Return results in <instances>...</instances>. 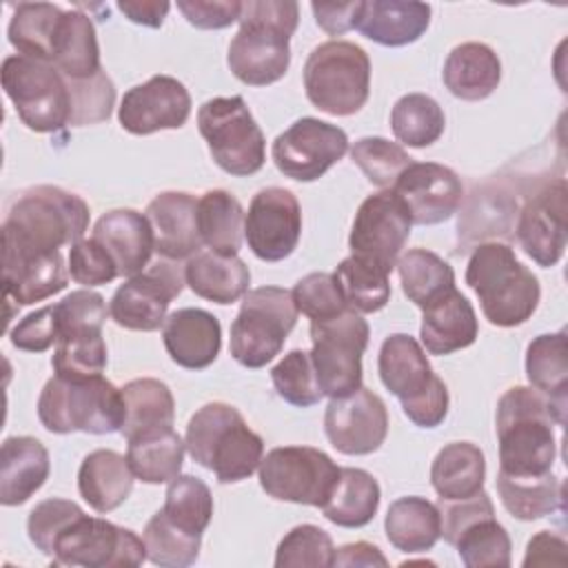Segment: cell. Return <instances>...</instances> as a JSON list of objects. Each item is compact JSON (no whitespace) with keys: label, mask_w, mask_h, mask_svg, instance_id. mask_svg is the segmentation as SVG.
Returning <instances> with one entry per match:
<instances>
[{"label":"cell","mask_w":568,"mask_h":568,"mask_svg":"<svg viewBox=\"0 0 568 568\" xmlns=\"http://www.w3.org/2000/svg\"><path fill=\"white\" fill-rule=\"evenodd\" d=\"M300 4L293 0L242 2L240 31L229 44V69L248 87H266L284 78L291 64L288 40L297 29Z\"/></svg>","instance_id":"cell-1"},{"label":"cell","mask_w":568,"mask_h":568,"mask_svg":"<svg viewBox=\"0 0 568 568\" xmlns=\"http://www.w3.org/2000/svg\"><path fill=\"white\" fill-rule=\"evenodd\" d=\"M550 399L532 386L508 388L497 404L499 475L539 477L552 473L557 453Z\"/></svg>","instance_id":"cell-2"},{"label":"cell","mask_w":568,"mask_h":568,"mask_svg":"<svg viewBox=\"0 0 568 568\" xmlns=\"http://www.w3.org/2000/svg\"><path fill=\"white\" fill-rule=\"evenodd\" d=\"M184 444L191 459L213 470L220 484L251 477L264 457L262 437L248 428L237 408L224 402H211L195 410Z\"/></svg>","instance_id":"cell-3"},{"label":"cell","mask_w":568,"mask_h":568,"mask_svg":"<svg viewBox=\"0 0 568 568\" xmlns=\"http://www.w3.org/2000/svg\"><path fill=\"white\" fill-rule=\"evenodd\" d=\"M466 284L479 297L484 317L501 328L530 320L541 297L539 280L501 242H484L473 251L466 266Z\"/></svg>","instance_id":"cell-4"},{"label":"cell","mask_w":568,"mask_h":568,"mask_svg":"<svg viewBox=\"0 0 568 568\" xmlns=\"http://www.w3.org/2000/svg\"><path fill=\"white\" fill-rule=\"evenodd\" d=\"M87 202L60 186H31L11 204L2 224V244L51 253L73 246L89 226Z\"/></svg>","instance_id":"cell-5"},{"label":"cell","mask_w":568,"mask_h":568,"mask_svg":"<svg viewBox=\"0 0 568 568\" xmlns=\"http://www.w3.org/2000/svg\"><path fill=\"white\" fill-rule=\"evenodd\" d=\"M38 419L49 433L106 435L122 428V390L102 375L67 379L53 375L38 397Z\"/></svg>","instance_id":"cell-6"},{"label":"cell","mask_w":568,"mask_h":568,"mask_svg":"<svg viewBox=\"0 0 568 568\" xmlns=\"http://www.w3.org/2000/svg\"><path fill=\"white\" fill-rule=\"evenodd\" d=\"M377 371L382 384L402 402L404 415L419 428H435L448 413V388L433 373L422 344L393 333L382 342Z\"/></svg>","instance_id":"cell-7"},{"label":"cell","mask_w":568,"mask_h":568,"mask_svg":"<svg viewBox=\"0 0 568 568\" xmlns=\"http://www.w3.org/2000/svg\"><path fill=\"white\" fill-rule=\"evenodd\" d=\"M304 89L311 104L328 115L357 113L371 91L368 53L346 40L322 42L306 58Z\"/></svg>","instance_id":"cell-8"},{"label":"cell","mask_w":568,"mask_h":568,"mask_svg":"<svg viewBox=\"0 0 568 568\" xmlns=\"http://www.w3.org/2000/svg\"><path fill=\"white\" fill-rule=\"evenodd\" d=\"M297 322L293 293L280 286H260L244 295L231 324V355L246 368H262L280 355Z\"/></svg>","instance_id":"cell-9"},{"label":"cell","mask_w":568,"mask_h":568,"mask_svg":"<svg viewBox=\"0 0 568 568\" xmlns=\"http://www.w3.org/2000/svg\"><path fill=\"white\" fill-rule=\"evenodd\" d=\"M197 129L222 171L246 178L264 166L266 140L242 95L206 100L197 111Z\"/></svg>","instance_id":"cell-10"},{"label":"cell","mask_w":568,"mask_h":568,"mask_svg":"<svg viewBox=\"0 0 568 568\" xmlns=\"http://www.w3.org/2000/svg\"><path fill=\"white\" fill-rule=\"evenodd\" d=\"M2 89L31 131L51 133L69 126V87L55 64L20 53L9 55L2 62Z\"/></svg>","instance_id":"cell-11"},{"label":"cell","mask_w":568,"mask_h":568,"mask_svg":"<svg viewBox=\"0 0 568 568\" xmlns=\"http://www.w3.org/2000/svg\"><path fill=\"white\" fill-rule=\"evenodd\" d=\"M368 335V322L351 308L331 320L311 322V359L322 395L344 397L362 386V355Z\"/></svg>","instance_id":"cell-12"},{"label":"cell","mask_w":568,"mask_h":568,"mask_svg":"<svg viewBox=\"0 0 568 568\" xmlns=\"http://www.w3.org/2000/svg\"><path fill=\"white\" fill-rule=\"evenodd\" d=\"M442 537L457 548L468 568L510 566V537L495 519L488 493L479 490L466 499H439Z\"/></svg>","instance_id":"cell-13"},{"label":"cell","mask_w":568,"mask_h":568,"mask_svg":"<svg viewBox=\"0 0 568 568\" xmlns=\"http://www.w3.org/2000/svg\"><path fill=\"white\" fill-rule=\"evenodd\" d=\"M144 559V539L129 528L115 526L100 517H89L84 510L60 530L51 550L53 566L133 568Z\"/></svg>","instance_id":"cell-14"},{"label":"cell","mask_w":568,"mask_h":568,"mask_svg":"<svg viewBox=\"0 0 568 568\" xmlns=\"http://www.w3.org/2000/svg\"><path fill=\"white\" fill-rule=\"evenodd\" d=\"M262 490L280 501L322 508L339 477V466L320 448L280 446L268 450L260 466Z\"/></svg>","instance_id":"cell-15"},{"label":"cell","mask_w":568,"mask_h":568,"mask_svg":"<svg viewBox=\"0 0 568 568\" xmlns=\"http://www.w3.org/2000/svg\"><path fill=\"white\" fill-rule=\"evenodd\" d=\"M184 284V271L173 260L160 257L113 293L109 315L129 331H158L164 326L169 304L182 293Z\"/></svg>","instance_id":"cell-16"},{"label":"cell","mask_w":568,"mask_h":568,"mask_svg":"<svg viewBox=\"0 0 568 568\" xmlns=\"http://www.w3.org/2000/svg\"><path fill=\"white\" fill-rule=\"evenodd\" d=\"M348 151L344 129L317 120L300 118L273 142L271 155L280 173L297 182L320 180Z\"/></svg>","instance_id":"cell-17"},{"label":"cell","mask_w":568,"mask_h":568,"mask_svg":"<svg viewBox=\"0 0 568 568\" xmlns=\"http://www.w3.org/2000/svg\"><path fill=\"white\" fill-rule=\"evenodd\" d=\"M410 226L413 222L402 200L390 189H384L359 204L348 246L353 255L390 273L397 266L399 253L410 235Z\"/></svg>","instance_id":"cell-18"},{"label":"cell","mask_w":568,"mask_h":568,"mask_svg":"<svg viewBox=\"0 0 568 568\" xmlns=\"http://www.w3.org/2000/svg\"><path fill=\"white\" fill-rule=\"evenodd\" d=\"M302 233V211L297 197L282 186H268L251 200L244 237L255 257L280 262L288 257Z\"/></svg>","instance_id":"cell-19"},{"label":"cell","mask_w":568,"mask_h":568,"mask_svg":"<svg viewBox=\"0 0 568 568\" xmlns=\"http://www.w3.org/2000/svg\"><path fill=\"white\" fill-rule=\"evenodd\" d=\"M328 442L344 455L375 453L388 435V410L377 393L359 386L355 393L333 397L324 413Z\"/></svg>","instance_id":"cell-20"},{"label":"cell","mask_w":568,"mask_h":568,"mask_svg":"<svg viewBox=\"0 0 568 568\" xmlns=\"http://www.w3.org/2000/svg\"><path fill=\"white\" fill-rule=\"evenodd\" d=\"M191 115L186 87L171 75H153L131 87L118 109L120 126L133 135H151L164 129H180Z\"/></svg>","instance_id":"cell-21"},{"label":"cell","mask_w":568,"mask_h":568,"mask_svg":"<svg viewBox=\"0 0 568 568\" xmlns=\"http://www.w3.org/2000/svg\"><path fill=\"white\" fill-rule=\"evenodd\" d=\"M390 191L406 206L410 222L422 226L446 222L459 209L464 195L457 173L437 162H413Z\"/></svg>","instance_id":"cell-22"},{"label":"cell","mask_w":568,"mask_h":568,"mask_svg":"<svg viewBox=\"0 0 568 568\" xmlns=\"http://www.w3.org/2000/svg\"><path fill=\"white\" fill-rule=\"evenodd\" d=\"M517 237L528 257L539 266H555L566 248V180L541 186L519 213Z\"/></svg>","instance_id":"cell-23"},{"label":"cell","mask_w":568,"mask_h":568,"mask_svg":"<svg viewBox=\"0 0 568 568\" xmlns=\"http://www.w3.org/2000/svg\"><path fill=\"white\" fill-rule=\"evenodd\" d=\"M4 300L16 306H29L60 293L69 282V268L62 253L29 251L2 244Z\"/></svg>","instance_id":"cell-24"},{"label":"cell","mask_w":568,"mask_h":568,"mask_svg":"<svg viewBox=\"0 0 568 568\" xmlns=\"http://www.w3.org/2000/svg\"><path fill=\"white\" fill-rule=\"evenodd\" d=\"M146 220L153 229L155 251L164 260H184L200 253L197 200L184 191H164L146 206Z\"/></svg>","instance_id":"cell-25"},{"label":"cell","mask_w":568,"mask_h":568,"mask_svg":"<svg viewBox=\"0 0 568 568\" xmlns=\"http://www.w3.org/2000/svg\"><path fill=\"white\" fill-rule=\"evenodd\" d=\"M162 342L169 357L189 371H202L217 359L222 326L204 308H178L162 326Z\"/></svg>","instance_id":"cell-26"},{"label":"cell","mask_w":568,"mask_h":568,"mask_svg":"<svg viewBox=\"0 0 568 568\" xmlns=\"http://www.w3.org/2000/svg\"><path fill=\"white\" fill-rule=\"evenodd\" d=\"M91 237L106 248L118 266V275L126 277L144 271L155 251L153 229L146 215L133 209H113L104 213L95 222Z\"/></svg>","instance_id":"cell-27"},{"label":"cell","mask_w":568,"mask_h":568,"mask_svg":"<svg viewBox=\"0 0 568 568\" xmlns=\"http://www.w3.org/2000/svg\"><path fill=\"white\" fill-rule=\"evenodd\" d=\"M419 339L430 355H448L477 339L479 324L473 304L457 288L422 308Z\"/></svg>","instance_id":"cell-28"},{"label":"cell","mask_w":568,"mask_h":568,"mask_svg":"<svg viewBox=\"0 0 568 568\" xmlns=\"http://www.w3.org/2000/svg\"><path fill=\"white\" fill-rule=\"evenodd\" d=\"M430 24V7L415 0H371L362 2L355 29L382 44L404 47L419 40Z\"/></svg>","instance_id":"cell-29"},{"label":"cell","mask_w":568,"mask_h":568,"mask_svg":"<svg viewBox=\"0 0 568 568\" xmlns=\"http://www.w3.org/2000/svg\"><path fill=\"white\" fill-rule=\"evenodd\" d=\"M51 470L42 442L29 435L7 437L0 448V501L20 506L36 495Z\"/></svg>","instance_id":"cell-30"},{"label":"cell","mask_w":568,"mask_h":568,"mask_svg":"<svg viewBox=\"0 0 568 568\" xmlns=\"http://www.w3.org/2000/svg\"><path fill=\"white\" fill-rule=\"evenodd\" d=\"M133 479L135 475L124 455L98 448L80 464L78 490L93 510L111 513L126 501L133 490Z\"/></svg>","instance_id":"cell-31"},{"label":"cell","mask_w":568,"mask_h":568,"mask_svg":"<svg viewBox=\"0 0 568 568\" xmlns=\"http://www.w3.org/2000/svg\"><path fill=\"white\" fill-rule=\"evenodd\" d=\"M442 80L455 98L477 102L497 89L501 80V62L488 44L464 42L448 53Z\"/></svg>","instance_id":"cell-32"},{"label":"cell","mask_w":568,"mask_h":568,"mask_svg":"<svg viewBox=\"0 0 568 568\" xmlns=\"http://www.w3.org/2000/svg\"><path fill=\"white\" fill-rule=\"evenodd\" d=\"M124 419L120 433L126 442L173 428L175 399L171 388L153 377L131 379L122 388Z\"/></svg>","instance_id":"cell-33"},{"label":"cell","mask_w":568,"mask_h":568,"mask_svg":"<svg viewBox=\"0 0 568 568\" xmlns=\"http://www.w3.org/2000/svg\"><path fill=\"white\" fill-rule=\"evenodd\" d=\"M189 288L215 304H233L248 293L251 271L237 255L200 251L184 266Z\"/></svg>","instance_id":"cell-34"},{"label":"cell","mask_w":568,"mask_h":568,"mask_svg":"<svg viewBox=\"0 0 568 568\" xmlns=\"http://www.w3.org/2000/svg\"><path fill=\"white\" fill-rule=\"evenodd\" d=\"M526 377L532 388L550 399L555 422L564 424L566 388H568V355L566 331L535 337L526 351Z\"/></svg>","instance_id":"cell-35"},{"label":"cell","mask_w":568,"mask_h":568,"mask_svg":"<svg viewBox=\"0 0 568 568\" xmlns=\"http://www.w3.org/2000/svg\"><path fill=\"white\" fill-rule=\"evenodd\" d=\"M388 541L402 552H426L442 537L439 508L426 497L408 495L388 506L384 519Z\"/></svg>","instance_id":"cell-36"},{"label":"cell","mask_w":568,"mask_h":568,"mask_svg":"<svg viewBox=\"0 0 568 568\" xmlns=\"http://www.w3.org/2000/svg\"><path fill=\"white\" fill-rule=\"evenodd\" d=\"M486 459L470 442L446 444L433 459L430 484L439 499H466L484 490Z\"/></svg>","instance_id":"cell-37"},{"label":"cell","mask_w":568,"mask_h":568,"mask_svg":"<svg viewBox=\"0 0 568 568\" xmlns=\"http://www.w3.org/2000/svg\"><path fill=\"white\" fill-rule=\"evenodd\" d=\"M51 64L64 78H89L102 69L95 27L87 13L62 11L53 38Z\"/></svg>","instance_id":"cell-38"},{"label":"cell","mask_w":568,"mask_h":568,"mask_svg":"<svg viewBox=\"0 0 568 568\" xmlns=\"http://www.w3.org/2000/svg\"><path fill=\"white\" fill-rule=\"evenodd\" d=\"M379 508V484L362 468H339L333 493L322 506L328 521L342 528L366 526Z\"/></svg>","instance_id":"cell-39"},{"label":"cell","mask_w":568,"mask_h":568,"mask_svg":"<svg viewBox=\"0 0 568 568\" xmlns=\"http://www.w3.org/2000/svg\"><path fill=\"white\" fill-rule=\"evenodd\" d=\"M244 209L235 195L215 189L197 200V231L202 244L222 255H237L244 240Z\"/></svg>","instance_id":"cell-40"},{"label":"cell","mask_w":568,"mask_h":568,"mask_svg":"<svg viewBox=\"0 0 568 568\" xmlns=\"http://www.w3.org/2000/svg\"><path fill=\"white\" fill-rule=\"evenodd\" d=\"M497 493L504 508L521 521L564 510V486L552 473L539 477H508L497 473Z\"/></svg>","instance_id":"cell-41"},{"label":"cell","mask_w":568,"mask_h":568,"mask_svg":"<svg viewBox=\"0 0 568 568\" xmlns=\"http://www.w3.org/2000/svg\"><path fill=\"white\" fill-rule=\"evenodd\" d=\"M186 444L173 430L153 433L129 442L126 459L138 479L144 484H166L175 479L182 470Z\"/></svg>","instance_id":"cell-42"},{"label":"cell","mask_w":568,"mask_h":568,"mask_svg":"<svg viewBox=\"0 0 568 568\" xmlns=\"http://www.w3.org/2000/svg\"><path fill=\"white\" fill-rule=\"evenodd\" d=\"M62 9L51 2H20L9 22V42L20 55L51 62Z\"/></svg>","instance_id":"cell-43"},{"label":"cell","mask_w":568,"mask_h":568,"mask_svg":"<svg viewBox=\"0 0 568 568\" xmlns=\"http://www.w3.org/2000/svg\"><path fill=\"white\" fill-rule=\"evenodd\" d=\"M404 295L419 308L455 288V273L448 262L426 248H413L397 260Z\"/></svg>","instance_id":"cell-44"},{"label":"cell","mask_w":568,"mask_h":568,"mask_svg":"<svg viewBox=\"0 0 568 568\" xmlns=\"http://www.w3.org/2000/svg\"><path fill=\"white\" fill-rule=\"evenodd\" d=\"M388 271L382 266L351 255L339 262L333 277L348 304L355 313H377L390 300V282Z\"/></svg>","instance_id":"cell-45"},{"label":"cell","mask_w":568,"mask_h":568,"mask_svg":"<svg viewBox=\"0 0 568 568\" xmlns=\"http://www.w3.org/2000/svg\"><path fill=\"white\" fill-rule=\"evenodd\" d=\"M446 118L442 106L426 93L402 95L390 111V129L406 146H430L444 133Z\"/></svg>","instance_id":"cell-46"},{"label":"cell","mask_w":568,"mask_h":568,"mask_svg":"<svg viewBox=\"0 0 568 568\" xmlns=\"http://www.w3.org/2000/svg\"><path fill=\"white\" fill-rule=\"evenodd\" d=\"M146 546V559L164 568H184L195 564L200 555L202 535L191 532L169 519L164 510H158L142 532Z\"/></svg>","instance_id":"cell-47"},{"label":"cell","mask_w":568,"mask_h":568,"mask_svg":"<svg viewBox=\"0 0 568 568\" xmlns=\"http://www.w3.org/2000/svg\"><path fill=\"white\" fill-rule=\"evenodd\" d=\"M53 373L67 379L98 377L106 368V344L100 328L62 335L51 355Z\"/></svg>","instance_id":"cell-48"},{"label":"cell","mask_w":568,"mask_h":568,"mask_svg":"<svg viewBox=\"0 0 568 568\" xmlns=\"http://www.w3.org/2000/svg\"><path fill=\"white\" fill-rule=\"evenodd\" d=\"M162 510L178 526L202 535L213 517V495L202 479L178 475L169 481Z\"/></svg>","instance_id":"cell-49"},{"label":"cell","mask_w":568,"mask_h":568,"mask_svg":"<svg viewBox=\"0 0 568 568\" xmlns=\"http://www.w3.org/2000/svg\"><path fill=\"white\" fill-rule=\"evenodd\" d=\"M353 162L379 189H393L397 178L413 164V158L386 138H359L351 149Z\"/></svg>","instance_id":"cell-50"},{"label":"cell","mask_w":568,"mask_h":568,"mask_svg":"<svg viewBox=\"0 0 568 568\" xmlns=\"http://www.w3.org/2000/svg\"><path fill=\"white\" fill-rule=\"evenodd\" d=\"M271 379L277 395L297 408L315 406L322 399L317 375L308 351L295 348L286 353L273 368Z\"/></svg>","instance_id":"cell-51"},{"label":"cell","mask_w":568,"mask_h":568,"mask_svg":"<svg viewBox=\"0 0 568 568\" xmlns=\"http://www.w3.org/2000/svg\"><path fill=\"white\" fill-rule=\"evenodd\" d=\"M71 113L69 126H87L109 120L115 104V87L106 71H98L89 78H67Z\"/></svg>","instance_id":"cell-52"},{"label":"cell","mask_w":568,"mask_h":568,"mask_svg":"<svg viewBox=\"0 0 568 568\" xmlns=\"http://www.w3.org/2000/svg\"><path fill=\"white\" fill-rule=\"evenodd\" d=\"M335 548L326 530L313 524H302L291 528L275 550V566H313L328 568L333 566Z\"/></svg>","instance_id":"cell-53"},{"label":"cell","mask_w":568,"mask_h":568,"mask_svg":"<svg viewBox=\"0 0 568 568\" xmlns=\"http://www.w3.org/2000/svg\"><path fill=\"white\" fill-rule=\"evenodd\" d=\"M291 293L297 313H304L311 322L331 320L348 308L331 273H308L293 286Z\"/></svg>","instance_id":"cell-54"},{"label":"cell","mask_w":568,"mask_h":568,"mask_svg":"<svg viewBox=\"0 0 568 568\" xmlns=\"http://www.w3.org/2000/svg\"><path fill=\"white\" fill-rule=\"evenodd\" d=\"M80 513H82V508L71 499L51 497V499L36 504V508L29 513V519H27V532H29L31 544L42 555L51 557L55 537Z\"/></svg>","instance_id":"cell-55"},{"label":"cell","mask_w":568,"mask_h":568,"mask_svg":"<svg viewBox=\"0 0 568 568\" xmlns=\"http://www.w3.org/2000/svg\"><path fill=\"white\" fill-rule=\"evenodd\" d=\"M55 315L60 324V337L89 328L102 331V324L106 320V304L100 293L80 288L71 291L64 300L55 304Z\"/></svg>","instance_id":"cell-56"},{"label":"cell","mask_w":568,"mask_h":568,"mask_svg":"<svg viewBox=\"0 0 568 568\" xmlns=\"http://www.w3.org/2000/svg\"><path fill=\"white\" fill-rule=\"evenodd\" d=\"M69 275L82 286H100L118 277V266L102 244L82 237L69 251Z\"/></svg>","instance_id":"cell-57"},{"label":"cell","mask_w":568,"mask_h":568,"mask_svg":"<svg viewBox=\"0 0 568 568\" xmlns=\"http://www.w3.org/2000/svg\"><path fill=\"white\" fill-rule=\"evenodd\" d=\"M11 344L18 351L44 353L60 339V324L55 315V304H47L27 317H22L9 333Z\"/></svg>","instance_id":"cell-58"},{"label":"cell","mask_w":568,"mask_h":568,"mask_svg":"<svg viewBox=\"0 0 568 568\" xmlns=\"http://www.w3.org/2000/svg\"><path fill=\"white\" fill-rule=\"evenodd\" d=\"M178 9L189 24L197 29H224L240 20L242 2L237 0H180Z\"/></svg>","instance_id":"cell-59"},{"label":"cell","mask_w":568,"mask_h":568,"mask_svg":"<svg viewBox=\"0 0 568 568\" xmlns=\"http://www.w3.org/2000/svg\"><path fill=\"white\" fill-rule=\"evenodd\" d=\"M315 22L328 33V36H342L351 29H355L362 2H311Z\"/></svg>","instance_id":"cell-60"},{"label":"cell","mask_w":568,"mask_h":568,"mask_svg":"<svg viewBox=\"0 0 568 568\" xmlns=\"http://www.w3.org/2000/svg\"><path fill=\"white\" fill-rule=\"evenodd\" d=\"M566 561V541L564 537L541 530L537 532L526 548L524 566H548V564H564Z\"/></svg>","instance_id":"cell-61"},{"label":"cell","mask_w":568,"mask_h":568,"mask_svg":"<svg viewBox=\"0 0 568 568\" xmlns=\"http://www.w3.org/2000/svg\"><path fill=\"white\" fill-rule=\"evenodd\" d=\"M118 9L131 22L158 29L164 22L171 4L169 2H155V0H142V2L140 0H120Z\"/></svg>","instance_id":"cell-62"},{"label":"cell","mask_w":568,"mask_h":568,"mask_svg":"<svg viewBox=\"0 0 568 568\" xmlns=\"http://www.w3.org/2000/svg\"><path fill=\"white\" fill-rule=\"evenodd\" d=\"M333 566H388V559L368 541L346 544L335 550Z\"/></svg>","instance_id":"cell-63"}]
</instances>
